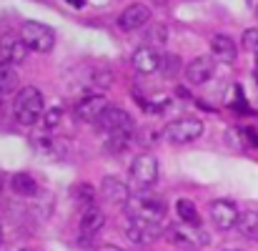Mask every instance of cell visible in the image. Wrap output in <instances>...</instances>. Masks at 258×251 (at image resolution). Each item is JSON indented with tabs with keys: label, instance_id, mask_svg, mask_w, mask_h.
<instances>
[{
	"label": "cell",
	"instance_id": "cell-1",
	"mask_svg": "<svg viewBox=\"0 0 258 251\" xmlns=\"http://www.w3.org/2000/svg\"><path fill=\"white\" fill-rule=\"evenodd\" d=\"M98 128L108 136V148H123V146H128V141L136 131V123H133L131 113H125L118 106H110L103 113V118L98 121Z\"/></svg>",
	"mask_w": 258,
	"mask_h": 251
},
{
	"label": "cell",
	"instance_id": "cell-2",
	"mask_svg": "<svg viewBox=\"0 0 258 251\" xmlns=\"http://www.w3.org/2000/svg\"><path fill=\"white\" fill-rule=\"evenodd\" d=\"M13 113H15V121L23 123V126H35L43 116H45V101H43V93L35 88V85H25L15 93L13 98Z\"/></svg>",
	"mask_w": 258,
	"mask_h": 251
},
{
	"label": "cell",
	"instance_id": "cell-3",
	"mask_svg": "<svg viewBox=\"0 0 258 251\" xmlns=\"http://www.w3.org/2000/svg\"><path fill=\"white\" fill-rule=\"evenodd\" d=\"M128 211H131L128 216H136V219H143V221H151V224H158V226L166 219V204L148 191L133 193L131 201H128Z\"/></svg>",
	"mask_w": 258,
	"mask_h": 251
},
{
	"label": "cell",
	"instance_id": "cell-4",
	"mask_svg": "<svg viewBox=\"0 0 258 251\" xmlns=\"http://www.w3.org/2000/svg\"><path fill=\"white\" fill-rule=\"evenodd\" d=\"M20 38L35 53H50L55 45V30L45 23H38V20H25L20 28Z\"/></svg>",
	"mask_w": 258,
	"mask_h": 251
},
{
	"label": "cell",
	"instance_id": "cell-5",
	"mask_svg": "<svg viewBox=\"0 0 258 251\" xmlns=\"http://www.w3.org/2000/svg\"><path fill=\"white\" fill-rule=\"evenodd\" d=\"M163 136L166 141H171L175 146H185V143H193L203 136V121L193 118V116H185V118H175L171 121L166 128H163Z\"/></svg>",
	"mask_w": 258,
	"mask_h": 251
},
{
	"label": "cell",
	"instance_id": "cell-6",
	"mask_svg": "<svg viewBox=\"0 0 258 251\" xmlns=\"http://www.w3.org/2000/svg\"><path fill=\"white\" fill-rule=\"evenodd\" d=\"M173 244L183 246V251H198L201 246L208 244V234L201 226H188V224H175L168 229Z\"/></svg>",
	"mask_w": 258,
	"mask_h": 251
},
{
	"label": "cell",
	"instance_id": "cell-7",
	"mask_svg": "<svg viewBox=\"0 0 258 251\" xmlns=\"http://www.w3.org/2000/svg\"><path fill=\"white\" fill-rule=\"evenodd\" d=\"M131 176L143 191L151 188L158 181V159L153 154H138L131 164Z\"/></svg>",
	"mask_w": 258,
	"mask_h": 251
},
{
	"label": "cell",
	"instance_id": "cell-8",
	"mask_svg": "<svg viewBox=\"0 0 258 251\" xmlns=\"http://www.w3.org/2000/svg\"><path fill=\"white\" fill-rule=\"evenodd\" d=\"M208 216H211L213 226L221 229V231L236 229V226H238V219H241L236 204H233V201H226V198H216V201L211 204V209H208Z\"/></svg>",
	"mask_w": 258,
	"mask_h": 251
},
{
	"label": "cell",
	"instance_id": "cell-9",
	"mask_svg": "<svg viewBox=\"0 0 258 251\" xmlns=\"http://www.w3.org/2000/svg\"><path fill=\"white\" fill-rule=\"evenodd\" d=\"M128 241L143 246V244H153L158 236H161V226L158 224H151V221H143V219H136V216H128L125 226H123Z\"/></svg>",
	"mask_w": 258,
	"mask_h": 251
},
{
	"label": "cell",
	"instance_id": "cell-10",
	"mask_svg": "<svg viewBox=\"0 0 258 251\" xmlns=\"http://www.w3.org/2000/svg\"><path fill=\"white\" fill-rule=\"evenodd\" d=\"M183 76H185L188 83H193V85H206L208 81H213V76H216V61H213V56H198V58H193L185 66Z\"/></svg>",
	"mask_w": 258,
	"mask_h": 251
},
{
	"label": "cell",
	"instance_id": "cell-11",
	"mask_svg": "<svg viewBox=\"0 0 258 251\" xmlns=\"http://www.w3.org/2000/svg\"><path fill=\"white\" fill-rule=\"evenodd\" d=\"M28 51H30V48L25 45V40H23L20 35H13V33L0 35V58H3V63H8V66H20V63L25 61Z\"/></svg>",
	"mask_w": 258,
	"mask_h": 251
},
{
	"label": "cell",
	"instance_id": "cell-12",
	"mask_svg": "<svg viewBox=\"0 0 258 251\" xmlns=\"http://www.w3.org/2000/svg\"><path fill=\"white\" fill-rule=\"evenodd\" d=\"M108 108H110L108 98L100 95V93H93V95H86L83 101H78V106H76V116H78L81 121H86V123H98Z\"/></svg>",
	"mask_w": 258,
	"mask_h": 251
},
{
	"label": "cell",
	"instance_id": "cell-13",
	"mask_svg": "<svg viewBox=\"0 0 258 251\" xmlns=\"http://www.w3.org/2000/svg\"><path fill=\"white\" fill-rule=\"evenodd\" d=\"M148 20H151V8L146 3H133L118 15V28L125 33H133V30L143 28Z\"/></svg>",
	"mask_w": 258,
	"mask_h": 251
},
{
	"label": "cell",
	"instance_id": "cell-14",
	"mask_svg": "<svg viewBox=\"0 0 258 251\" xmlns=\"http://www.w3.org/2000/svg\"><path fill=\"white\" fill-rule=\"evenodd\" d=\"M133 68H136L138 73H143V76L156 73V71L161 68V53H158L153 45H141V48H136V53H133Z\"/></svg>",
	"mask_w": 258,
	"mask_h": 251
},
{
	"label": "cell",
	"instance_id": "cell-15",
	"mask_svg": "<svg viewBox=\"0 0 258 251\" xmlns=\"http://www.w3.org/2000/svg\"><path fill=\"white\" fill-rule=\"evenodd\" d=\"M211 53H213V61H221V63H233L238 58V48L233 38L226 33H216L211 38Z\"/></svg>",
	"mask_w": 258,
	"mask_h": 251
},
{
	"label": "cell",
	"instance_id": "cell-16",
	"mask_svg": "<svg viewBox=\"0 0 258 251\" xmlns=\"http://www.w3.org/2000/svg\"><path fill=\"white\" fill-rule=\"evenodd\" d=\"M100 191H103V196L110 201V204H115V206H128V201H131V188L123 183V181H118L115 176H105L103 178V183H100Z\"/></svg>",
	"mask_w": 258,
	"mask_h": 251
},
{
	"label": "cell",
	"instance_id": "cell-17",
	"mask_svg": "<svg viewBox=\"0 0 258 251\" xmlns=\"http://www.w3.org/2000/svg\"><path fill=\"white\" fill-rule=\"evenodd\" d=\"M78 226H81V234L95 236V234L105 226V214H103L98 206H88V209L81 211V221H78Z\"/></svg>",
	"mask_w": 258,
	"mask_h": 251
},
{
	"label": "cell",
	"instance_id": "cell-18",
	"mask_svg": "<svg viewBox=\"0 0 258 251\" xmlns=\"http://www.w3.org/2000/svg\"><path fill=\"white\" fill-rule=\"evenodd\" d=\"M10 188H13V193H18V196H38V181L30 176V173H25V171H20V173H13V178H10Z\"/></svg>",
	"mask_w": 258,
	"mask_h": 251
},
{
	"label": "cell",
	"instance_id": "cell-19",
	"mask_svg": "<svg viewBox=\"0 0 258 251\" xmlns=\"http://www.w3.org/2000/svg\"><path fill=\"white\" fill-rule=\"evenodd\" d=\"M30 141H33L35 151H38V154H43V156H45V154H58V151H60V141H58V138H55V136H53L48 128L35 131Z\"/></svg>",
	"mask_w": 258,
	"mask_h": 251
},
{
	"label": "cell",
	"instance_id": "cell-20",
	"mask_svg": "<svg viewBox=\"0 0 258 251\" xmlns=\"http://www.w3.org/2000/svg\"><path fill=\"white\" fill-rule=\"evenodd\" d=\"M175 211H178L180 224L201 226V214H198V209H196V204H193L190 198H178V201H175Z\"/></svg>",
	"mask_w": 258,
	"mask_h": 251
},
{
	"label": "cell",
	"instance_id": "cell-21",
	"mask_svg": "<svg viewBox=\"0 0 258 251\" xmlns=\"http://www.w3.org/2000/svg\"><path fill=\"white\" fill-rule=\"evenodd\" d=\"M236 231H238L243 239H248V241H258V211H246V214H241Z\"/></svg>",
	"mask_w": 258,
	"mask_h": 251
},
{
	"label": "cell",
	"instance_id": "cell-22",
	"mask_svg": "<svg viewBox=\"0 0 258 251\" xmlns=\"http://www.w3.org/2000/svg\"><path fill=\"white\" fill-rule=\"evenodd\" d=\"M15 85H18V73H15V68L0 61V95L13 93Z\"/></svg>",
	"mask_w": 258,
	"mask_h": 251
},
{
	"label": "cell",
	"instance_id": "cell-23",
	"mask_svg": "<svg viewBox=\"0 0 258 251\" xmlns=\"http://www.w3.org/2000/svg\"><path fill=\"white\" fill-rule=\"evenodd\" d=\"M71 193H73V201L81 204L83 209L93 206V201H95V188H93L90 183H76V186L71 188Z\"/></svg>",
	"mask_w": 258,
	"mask_h": 251
},
{
	"label": "cell",
	"instance_id": "cell-24",
	"mask_svg": "<svg viewBox=\"0 0 258 251\" xmlns=\"http://www.w3.org/2000/svg\"><path fill=\"white\" fill-rule=\"evenodd\" d=\"M60 121H63V108H60V106L48 108V111H45V116H43V123H45V128H48V131H53Z\"/></svg>",
	"mask_w": 258,
	"mask_h": 251
},
{
	"label": "cell",
	"instance_id": "cell-25",
	"mask_svg": "<svg viewBox=\"0 0 258 251\" xmlns=\"http://www.w3.org/2000/svg\"><path fill=\"white\" fill-rule=\"evenodd\" d=\"M243 48L251 51V53H258V30L256 28H248L243 33Z\"/></svg>",
	"mask_w": 258,
	"mask_h": 251
},
{
	"label": "cell",
	"instance_id": "cell-26",
	"mask_svg": "<svg viewBox=\"0 0 258 251\" xmlns=\"http://www.w3.org/2000/svg\"><path fill=\"white\" fill-rule=\"evenodd\" d=\"M151 40H153V43H166V40H168V28H166V25H156V28L151 30Z\"/></svg>",
	"mask_w": 258,
	"mask_h": 251
},
{
	"label": "cell",
	"instance_id": "cell-27",
	"mask_svg": "<svg viewBox=\"0 0 258 251\" xmlns=\"http://www.w3.org/2000/svg\"><path fill=\"white\" fill-rule=\"evenodd\" d=\"M98 251H123V249H118V246H100Z\"/></svg>",
	"mask_w": 258,
	"mask_h": 251
},
{
	"label": "cell",
	"instance_id": "cell-28",
	"mask_svg": "<svg viewBox=\"0 0 258 251\" xmlns=\"http://www.w3.org/2000/svg\"><path fill=\"white\" fill-rule=\"evenodd\" d=\"M256 76H258V53H256Z\"/></svg>",
	"mask_w": 258,
	"mask_h": 251
},
{
	"label": "cell",
	"instance_id": "cell-29",
	"mask_svg": "<svg viewBox=\"0 0 258 251\" xmlns=\"http://www.w3.org/2000/svg\"><path fill=\"white\" fill-rule=\"evenodd\" d=\"M223 251H243V249H223Z\"/></svg>",
	"mask_w": 258,
	"mask_h": 251
},
{
	"label": "cell",
	"instance_id": "cell-30",
	"mask_svg": "<svg viewBox=\"0 0 258 251\" xmlns=\"http://www.w3.org/2000/svg\"><path fill=\"white\" fill-rule=\"evenodd\" d=\"M20 251H35V249H20Z\"/></svg>",
	"mask_w": 258,
	"mask_h": 251
},
{
	"label": "cell",
	"instance_id": "cell-31",
	"mask_svg": "<svg viewBox=\"0 0 258 251\" xmlns=\"http://www.w3.org/2000/svg\"><path fill=\"white\" fill-rule=\"evenodd\" d=\"M0 239H3V229H0Z\"/></svg>",
	"mask_w": 258,
	"mask_h": 251
},
{
	"label": "cell",
	"instance_id": "cell-32",
	"mask_svg": "<svg viewBox=\"0 0 258 251\" xmlns=\"http://www.w3.org/2000/svg\"><path fill=\"white\" fill-rule=\"evenodd\" d=\"M0 186H3V178H0Z\"/></svg>",
	"mask_w": 258,
	"mask_h": 251
},
{
	"label": "cell",
	"instance_id": "cell-33",
	"mask_svg": "<svg viewBox=\"0 0 258 251\" xmlns=\"http://www.w3.org/2000/svg\"><path fill=\"white\" fill-rule=\"evenodd\" d=\"M256 15H258V8H256Z\"/></svg>",
	"mask_w": 258,
	"mask_h": 251
}]
</instances>
